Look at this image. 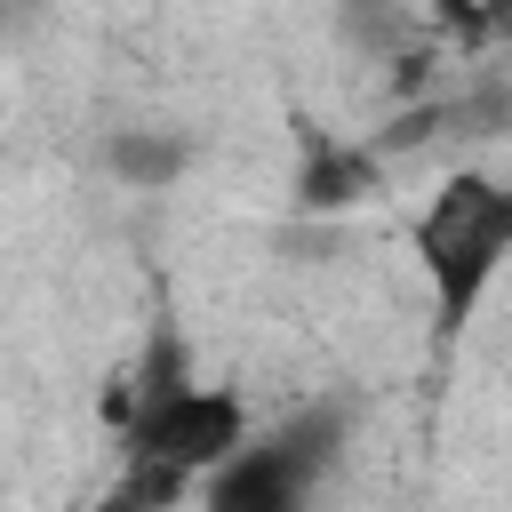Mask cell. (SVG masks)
<instances>
[{"label":"cell","instance_id":"obj_1","mask_svg":"<svg viewBox=\"0 0 512 512\" xmlns=\"http://www.w3.org/2000/svg\"><path fill=\"white\" fill-rule=\"evenodd\" d=\"M408 240H416L432 312H440V328L456 336V328L480 312V296H488V280L504 272V256H512V184H496V176H480V168H456V176L424 200V216H416Z\"/></svg>","mask_w":512,"mask_h":512},{"label":"cell","instance_id":"obj_6","mask_svg":"<svg viewBox=\"0 0 512 512\" xmlns=\"http://www.w3.org/2000/svg\"><path fill=\"white\" fill-rule=\"evenodd\" d=\"M112 160H120V176H144V184H160V176L176 168V144H144V136H128Z\"/></svg>","mask_w":512,"mask_h":512},{"label":"cell","instance_id":"obj_3","mask_svg":"<svg viewBox=\"0 0 512 512\" xmlns=\"http://www.w3.org/2000/svg\"><path fill=\"white\" fill-rule=\"evenodd\" d=\"M240 448H248V408L224 384H192L184 376V384H168V392H152V400L128 408V456H160L184 480L216 472Z\"/></svg>","mask_w":512,"mask_h":512},{"label":"cell","instance_id":"obj_4","mask_svg":"<svg viewBox=\"0 0 512 512\" xmlns=\"http://www.w3.org/2000/svg\"><path fill=\"white\" fill-rule=\"evenodd\" d=\"M184 488H192V480H184L176 464H160V456H128L120 480L96 496V512H176Z\"/></svg>","mask_w":512,"mask_h":512},{"label":"cell","instance_id":"obj_5","mask_svg":"<svg viewBox=\"0 0 512 512\" xmlns=\"http://www.w3.org/2000/svg\"><path fill=\"white\" fill-rule=\"evenodd\" d=\"M360 192H376V160H368V152H320V160L304 168V200H312V208H344V200H360Z\"/></svg>","mask_w":512,"mask_h":512},{"label":"cell","instance_id":"obj_2","mask_svg":"<svg viewBox=\"0 0 512 512\" xmlns=\"http://www.w3.org/2000/svg\"><path fill=\"white\" fill-rule=\"evenodd\" d=\"M336 440H344L336 408H312V416L264 432L256 448H240L208 472V512H304L312 480L336 464Z\"/></svg>","mask_w":512,"mask_h":512}]
</instances>
